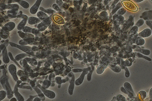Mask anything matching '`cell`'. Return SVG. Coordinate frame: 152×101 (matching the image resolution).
<instances>
[{"label": "cell", "instance_id": "obj_1", "mask_svg": "<svg viewBox=\"0 0 152 101\" xmlns=\"http://www.w3.org/2000/svg\"><path fill=\"white\" fill-rule=\"evenodd\" d=\"M121 3L125 9L130 11L136 12L138 10L136 5L130 0H123Z\"/></svg>", "mask_w": 152, "mask_h": 101}, {"label": "cell", "instance_id": "obj_2", "mask_svg": "<svg viewBox=\"0 0 152 101\" xmlns=\"http://www.w3.org/2000/svg\"><path fill=\"white\" fill-rule=\"evenodd\" d=\"M152 32L151 29L147 28L144 29L140 33H139V37L142 38H146L152 35Z\"/></svg>", "mask_w": 152, "mask_h": 101}, {"label": "cell", "instance_id": "obj_3", "mask_svg": "<svg viewBox=\"0 0 152 101\" xmlns=\"http://www.w3.org/2000/svg\"><path fill=\"white\" fill-rule=\"evenodd\" d=\"M124 86L125 89L129 93L131 96L134 97L136 96L131 85L129 83L126 82V83H124Z\"/></svg>", "mask_w": 152, "mask_h": 101}, {"label": "cell", "instance_id": "obj_4", "mask_svg": "<svg viewBox=\"0 0 152 101\" xmlns=\"http://www.w3.org/2000/svg\"><path fill=\"white\" fill-rule=\"evenodd\" d=\"M134 51L136 52H139V53L146 56L149 55L151 53L150 50H148V49H142V48H141V47L136 48L134 50Z\"/></svg>", "mask_w": 152, "mask_h": 101}, {"label": "cell", "instance_id": "obj_5", "mask_svg": "<svg viewBox=\"0 0 152 101\" xmlns=\"http://www.w3.org/2000/svg\"><path fill=\"white\" fill-rule=\"evenodd\" d=\"M108 63H102L98 67L97 69V73L98 74H101L104 71L105 69L107 67Z\"/></svg>", "mask_w": 152, "mask_h": 101}, {"label": "cell", "instance_id": "obj_6", "mask_svg": "<svg viewBox=\"0 0 152 101\" xmlns=\"http://www.w3.org/2000/svg\"><path fill=\"white\" fill-rule=\"evenodd\" d=\"M145 41L143 38L139 37H137L135 40V43L138 46H142L145 44Z\"/></svg>", "mask_w": 152, "mask_h": 101}, {"label": "cell", "instance_id": "obj_7", "mask_svg": "<svg viewBox=\"0 0 152 101\" xmlns=\"http://www.w3.org/2000/svg\"><path fill=\"white\" fill-rule=\"evenodd\" d=\"M53 18H54V21L59 24H63L65 23L63 18L60 16L55 15L54 16Z\"/></svg>", "mask_w": 152, "mask_h": 101}, {"label": "cell", "instance_id": "obj_8", "mask_svg": "<svg viewBox=\"0 0 152 101\" xmlns=\"http://www.w3.org/2000/svg\"><path fill=\"white\" fill-rule=\"evenodd\" d=\"M122 4L121 2L118 3L116 5L115 7L114 8L112 9V14H113L115 13L116 12L118 11V10L121 9V8L122 7Z\"/></svg>", "mask_w": 152, "mask_h": 101}, {"label": "cell", "instance_id": "obj_9", "mask_svg": "<svg viewBox=\"0 0 152 101\" xmlns=\"http://www.w3.org/2000/svg\"><path fill=\"white\" fill-rule=\"evenodd\" d=\"M136 55L139 58H142L144 59H145V60H147L148 61H152V59L151 58H149V57L145 55H143L141 53H139V52H137L135 53Z\"/></svg>", "mask_w": 152, "mask_h": 101}, {"label": "cell", "instance_id": "obj_10", "mask_svg": "<svg viewBox=\"0 0 152 101\" xmlns=\"http://www.w3.org/2000/svg\"><path fill=\"white\" fill-rule=\"evenodd\" d=\"M139 94L141 99L142 100H144L147 97V93L144 91H141L139 93Z\"/></svg>", "mask_w": 152, "mask_h": 101}, {"label": "cell", "instance_id": "obj_11", "mask_svg": "<svg viewBox=\"0 0 152 101\" xmlns=\"http://www.w3.org/2000/svg\"><path fill=\"white\" fill-rule=\"evenodd\" d=\"M145 23V21L142 19H141L138 20V21L136 23L135 26L138 27H140L142 26Z\"/></svg>", "mask_w": 152, "mask_h": 101}, {"label": "cell", "instance_id": "obj_12", "mask_svg": "<svg viewBox=\"0 0 152 101\" xmlns=\"http://www.w3.org/2000/svg\"><path fill=\"white\" fill-rule=\"evenodd\" d=\"M126 9L123 8H122L121 9L118 10L117 12V13L118 15H120V16H123L124 14L126 12Z\"/></svg>", "mask_w": 152, "mask_h": 101}, {"label": "cell", "instance_id": "obj_13", "mask_svg": "<svg viewBox=\"0 0 152 101\" xmlns=\"http://www.w3.org/2000/svg\"><path fill=\"white\" fill-rule=\"evenodd\" d=\"M117 99L118 101H127L126 98L123 96L121 95H118L117 96Z\"/></svg>", "mask_w": 152, "mask_h": 101}, {"label": "cell", "instance_id": "obj_14", "mask_svg": "<svg viewBox=\"0 0 152 101\" xmlns=\"http://www.w3.org/2000/svg\"><path fill=\"white\" fill-rule=\"evenodd\" d=\"M120 0H114V1L113 2V3L111 5V6L110 7V9H113L115 7V6L118 3V2Z\"/></svg>", "mask_w": 152, "mask_h": 101}, {"label": "cell", "instance_id": "obj_15", "mask_svg": "<svg viewBox=\"0 0 152 101\" xmlns=\"http://www.w3.org/2000/svg\"><path fill=\"white\" fill-rule=\"evenodd\" d=\"M146 23L147 25L149 27L152 32V24L150 21H146Z\"/></svg>", "mask_w": 152, "mask_h": 101}, {"label": "cell", "instance_id": "obj_16", "mask_svg": "<svg viewBox=\"0 0 152 101\" xmlns=\"http://www.w3.org/2000/svg\"><path fill=\"white\" fill-rule=\"evenodd\" d=\"M125 76L127 78H128L130 76V73L127 67H125Z\"/></svg>", "mask_w": 152, "mask_h": 101}, {"label": "cell", "instance_id": "obj_17", "mask_svg": "<svg viewBox=\"0 0 152 101\" xmlns=\"http://www.w3.org/2000/svg\"><path fill=\"white\" fill-rule=\"evenodd\" d=\"M121 91L122 92L124 93H125V94H127V95H131L130 94H129V93L127 91V90L125 89V88H124V87H121Z\"/></svg>", "mask_w": 152, "mask_h": 101}, {"label": "cell", "instance_id": "obj_18", "mask_svg": "<svg viewBox=\"0 0 152 101\" xmlns=\"http://www.w3.org/2000/svg\"><path fill=\"white\" fill-rule=\"evenodd\" d=\"M149 96L150 101H152V88H151L149 91Z\"/></svg>", "mask_w": 152, "mask_h": 101}, {"label": "cell", "instance_id": "obj_19", "mask_svg": "<svg viewBox=\"0 0 152 101\" xmlns=\"http://www.w3.org/2000/svg\"><path fill=\"white\" fill-rule=\"evenodd\" d=\"M111 0H104V4L105 5H106L109 2L111 1Z\"/></svg>", "mask_w": 152, "mask_h": 101}, {"label": "cell", "instance_id": "obj_20", "mask_svg": "<svg viewBox=\"0 0 152 101\" xmlns=\"http://www.w3.org/2000/svg\"><path fill=\"white\" fill-rule=\"evenodd\" d=\"M133 0L135 3H138L143 1L144 0Z\"/></svg>", "mask_w": 152, "mask_h": 101}, {"label": "cell", "instance_id": "obj_21", "mask_svg": "<svg viewBox=\"0 0 152 101\" xmlns=\"http://www.w3.org/2000/svg\"><path fill=\"white\" fill-rule=\"evenodd\" d=\"M151 0L152 1V0Z\"/></svg>", "mask_w": 152, "mask_h": 101}]
</instances>
